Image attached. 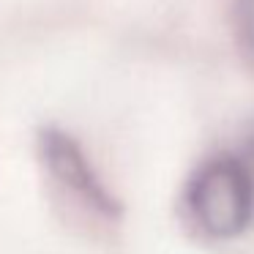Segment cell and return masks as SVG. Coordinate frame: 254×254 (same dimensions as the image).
<instances>
[{
	"label": "cell",
	"mask_w": 254,
	"mask_h": 254,
	"mask_svg": "<svg viewBox=\"0 0 254 254\" xmlns=\"http://www.w3.org/2000/svg\"><path fill=\"white\" fill-rule=\"evenodd\" d=\"M194 221L213 238H232L254 216V178L238 159H213L194 172L186 191Z\"/></svg>",
	"instance_id": "cell-1"
},
{
	"label": "cell",
	"mask_w": 254,
	"mask_h": 254,
	"mask_svg": "<svg viewBox=\"0 0 254 254\" xmlns=\"http://www.w3.org/2000/svg\"><path fill=\"white\" fill-rule=\"evenodd\" d=\"M39 148H41V159L50 167L52 178L58 183H63L68 191H74L79 199H85L99 213L104 216L118 213V202L104 189V183L99 181L88 156L74 142V137L58 131V128H44L39 137Z\"/></svg>",
	"instance_id": "cell-2"
},
{
	"label": "cell",
	"mask_w": 254,
	"mask_h": 254,
	"mask_svg": "<svg viewBox=\"0 0 254 254\" xmlns=\"http://www.w3.org/2000/svg\"><path fill=\"white\" fill-rule=\"evenodd\" d=\"M238 25L243 41L254 52V0H238Z\"/></svg>",
	"instance_id": "cell-3"
}]
</instances>
